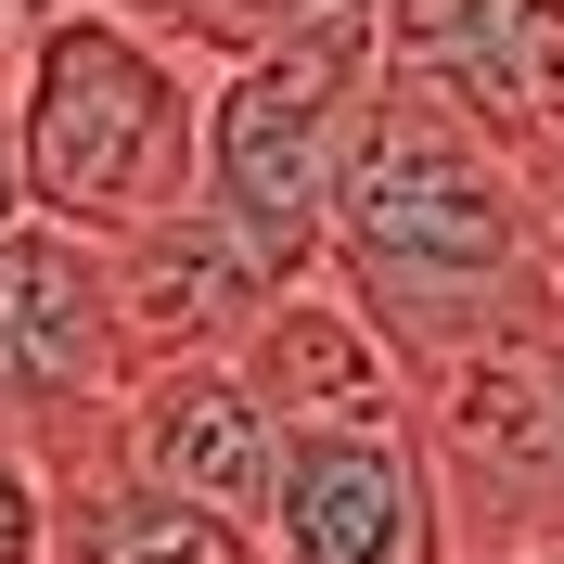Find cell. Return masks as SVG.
<instances>
[{
  "mask_svg": "<svg viewBox=\"0 0 564 564\" xmlns=\"http://www.w3.org/2000/svg\"><path fill=\"white\" fill-rule=\"evenodd\" d=\"M321 270L347 282L372 334L398 347V372L488 321H527L564 295L552 257V193L500 154L449 90H423L372 52L347 167H334V218H321Z\"/></svg>",
  "mask_w": 564,
  "mask_h": 564,
  "instance_id": "1",
  "label": "cell"
},
{
  "mask_svg": "<svg viewBox=\"0 0 564 564\" xmlns=\"http://www.w3.org/2000/svg\"><path fill=\"white\" fill-rule=\"evenodd\" d=\"M0 104H13V180L26 218H65L90 245L141 218L193 206L206 167V65L154 39L116 0H13V52H0Z\"/></svg>",
  "mask_w": 564,
  "mask_h": 564,
  "instance_id": "2",
  "label": "cell"
},
{
  "mask_svg": "<svg viewBox=\"0 0 564 564\" xmlns=\"http://www.w3.org/2000/svg\"><path fill=\"white\" fill-rule=\"evenodd\" d=\"M359 90H372V0H334L308 26L206 65V167H193V206H218L282 282L321 270V218H334V167H347Z\"/></svg>",
  "mask_w": 564,
  "mask_h": 564,
  "instance_id": "3",
  "label": "cell"
},
{
  "mask_svg": "<svg viewBox=\"0 0 564 564\" xmlns=\"http://www.w3.org/2000/svg\"><path fill=\"white\" fill-rule=\"evenodd\" d=\"M257 564H449L423 423H282Z\"/></svg>",
  "mask_w": 564,
  "mask_h": 564,
  "instance_id": "4",
  "label": "cell"
},
{
  "mask_svg": "<svg viewBox=\"0 0 564 564\" xmlns=\"http://www.w3.org/2000/svg\"><path fill=\"white\" fill-rule=\"evenodd\" d=\"M372 52L449 90L564 218V0H372Z\"/></svg>",
  "mask_w": 564,
  "mask_h": 564,
  "instance_id": "5",
  "label": "cell"
},
{
  "mask_svg": "<svg viewBox=\"0 0 564 564\" xmlns=\"http://www.w3.org/2000/svg\"><path fill=\"white\" fill-rule=\"evenodd\" d=\"M129 386V334H116V270L65 218H13L0 231V436H52V423L116 411Z\"/></svg>",
  "mask_w": 564,
  "mask_h": 564,
  "instance_id": "6",
  "label": "cell"
},
{
  "mask_svg": "<svg viewBox=\"0 0 564 564\" xmlns=\"http://www.w3.org/2000/svg\"><path fill=\"white\" fill-rule=\"evenodd\" d=\"M104 436H116L129 475L180 488L193 513H231V527H257L270 462H282V423L257 411V386L231 359H154V372H129L116 411H104Z\"/></svg>",
  "mask_w": 564,
  "mask_h": 564,
  "instance_id": "7",
  "label": "cell"
},
{
  "mask_svg": "<svg viewBox=\"0 0 564 564\" xmlns=\"http://www.w3.org/2000/svg\"><path fill=\"white\" fill-rule=\"evenodd\" d=\"M104 270H116L129 372H154V359H231V347H245V321L282 295V270H270L218 206H167V218H141V231H116Z\"/></svg>",
  "mask_w": 564,
  "mask_h": 564,
  "instance_id": "8",
  "label": "cell"
},
{
  "mask_svg": "<svg viewBox=\"0 0 564 564\" xmlns=\"http://www.w3.org/2000/svg\"><path fill=\"white\" fill-rule=\"evenodd\" d=\"M231 372L257 386L270 423H411V372H398V347L372 334V308H359L334 270L282 282L270 308L245 321Z\"/></svg>",
  "mask_w": 564,
  "mask_h": 564,
  "instance_id": "9",
  "label": "cell"
},
{
  "mask_svg": "<svg viewBox=\"0 0 564 564\" xmlns=\"http://www.w3.org/2000/svg\"><path fill=\"white\" fill-rule=\"evenodd\" d=\"M39 475H52V552L39 564H257V527L193 513L180 488L129 475L116 436H104V411L52 423V436H39Z\"/></svg>",
  "mask_w": 564,
  "mask_h": 564,
  "instance_id": "10",
  "label": "cell"
},
{
  "mask_svg": "<svg viewBox=\"0 0 564 564\" xmlns=\"http://www.w3.org/2000/svg\"><path fill=\"white\" fill-rule=\"evenodd\" d=\"M39 552H52V475L26 436H0V564H39Z\"/></svg>",
  "mask_w": 564,
  "mask_h": 564,
  "instance_id": "11",
  "label": "cell"
},
{
  "mask_svg": "<svg viewBox=\"0 0 564 564\" xmlns=\"http://www.w3.org/2000/svg\"><path fill=\"white\" fill-rule=\"evenodd\" d=\"M26 218V180H13V104H0V231Z\"/></svg>",
  "mask_w": 564,
  "mask_h": 564,
  "instance_id": "12",
  "label": "cell"
},
{
  "mask_svg": "<svg viewBox=\"0 0 564 564\" xmlns=\"http://www.w3.org/2000/svg\"><path fill=\"white\" fill-rule=\"evenodd\" d=\"M462 564H564V539H527V552H462Z\"/></svg>",
  "mask_w": 564,
  "mask_h": 564,
  "instance_id": "13",
  "label": "cell"
},
{
  "mask_svg": "<svg viewBox=\"0 0 564 564\" xmlns=\"http://www.w3.org/2000/svg\"><path fill=\"white\" fill-rule=\"evenodd\" d=\"M0 52H13V0H0Z\"/></svg>",
  "mask_w": 564,
  "mask_h": 564,
  "instance_id": "14",
  "label": "cell"
},
{
  "mask_svg": "<svg viewBox=\"0 0 564 564\" xmlns=\"http://www.w3.org/2000/svg\"><path fill=\"white\" fill-rule=\"evenodd\" d=\"M552 257H564V218H552Z\"/></svg>",
  "mask_w": 564,
  "mask_h": 564,
  "instance_id": "15",
  "label": "cell"
},
{
  "mask_svg": "<svg viewBox=\"0 0 564 564\" xmlns=\"http://www.w3.org/2000/svg\"><path fill=\"white\" fill-rule=\"evenodd\" d=\"M552 372H564V334H552Z\"/></svg>",
  "mask_w": 564,
  "mask_h": 564,
  "instance_id": "16",
  "label": "cell"
}]
</instances>
